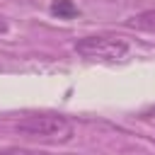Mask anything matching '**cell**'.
I'll return each mask as SVG.
<instances>
[{
    "instance_id": "cell-7",
    "label": "cell",
    "mask_w": 155,
    "mask_h": 155,
    "mask_svg": "<svg viewBox=\"0 0 155 155\" xmlns=\"http://www.w3.org/2000/svg\"><path fill=\"white\" fill-rule=\"evenodd\" d=\"M148 114H155V107H153V109H150V111H148Z\"/></svg>"
},
{
    "instance_id": "cell-5",
    "label": "cell",
    "mask_w": 155,
    "mask_h": 155,
    "mask_svg": "<svg viewBox=\"0 0 155 155\" xmlns=\"http://www.w3.org/2000/svg\"><path fill=\"white\" fill-rule=\"evenodd\" d=\"M0 155H51L46 150H34V148H19V145H7L0 150Z\"/></svg>"
},
{
    "instance_id": "cell-4",
    "label": "cell",
    "mask_w": 155,
    "mask_h": 155,
    "mask_svg": "<svg viewBox=\"0 0 155 155\" xmlns=\"http://www.w3.org/2000/svg\"><path fill=\"white\" fill-rule=\"evenodd\" d=\"M48 10H51V15L58 17V19H73V17L78 15V5H75L73 0H53Z\"/></svg>"
},
{
    "instance_id": "cell-6",
    "label": "cell",
    "mask_w": 155,
    "mask_h": 155,
    "mask_svg": "<svg viewBox=\"0 0 155 155\" xmlns=\"http://www.w3.org/2000/svg\"><path fill=\"white\" fill-rule=\"evenodd\" d=\"M7 31V22H5V17H0V34H5Z\"/></svg>"
},
{
    "instance_id": "cell-1",
    "label": "cell",
    "mask_w": 155,
    "mask_h": 155,
    "mask_svg": "<svg viewBox=\"0 0 155 155\" xmlns=\"http://www.w3.org/2000/svg\"><path fill=\"white\" fill-rule=\"evenodd\" d=\"M17 133L31 140H46V143H68L75 136V126L63 114H31L17 121Z\"/></svg>"
},
{
    "instance_id": "cell-2",
    "label": "cell",
    "mask_w": 155,
    "mask_h": 155,
    "mask_svg": "<svg viewBox=\"0 0 155 155\" xmlns=\"http://www.w3.org/2000/svg\"><path fill=\"white\" fill-rule=\"evenodd\" d=\"M128 51V41L109 34H92L75 41V53L87 61H124Z\"/></svg>"
},
{
    "instance_id": "cell-3",
    "label": "cell",
    "mask_w": 155,
    "mask_h": 155,
    "mask_svg": "<svg viewBox=\"0 0 155 155\" xmlns=\"http://www.w3.org/2000/svg\"><path fill=\"white\" fill-rule=\"evenodd\" d=\"M126 27L136 29V31H148V34H155V10H143L133 17L126 19Z\"/></svg>"
}]
</instances>
